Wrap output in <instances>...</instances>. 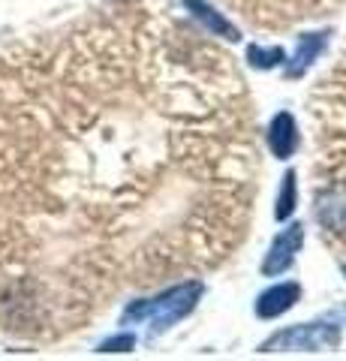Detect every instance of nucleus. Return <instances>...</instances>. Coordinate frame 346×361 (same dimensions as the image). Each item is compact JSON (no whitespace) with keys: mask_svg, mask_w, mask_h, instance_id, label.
<instances>
[{"mask_svg":"<svg viewBox=\"0 0 346 361\" xmlns=\"http://www.w3.org/2000/svg\"><path fill=\"white\" fill-rule=\"evenodd\" d=\"M202 292H205L202 283H184V286L166 289V292H160L157 298L130 304V307L124 310V322L151 319L154 331H166L169 325H175L178 319H184V316L196 307L199 298H202Z\"/></svg>","mask_w":346,"mask_h":361,"instance_id":"obj_1","label":"nucleus"},{"mask_svg":"<svg viewBox=\"0 0 346 361\" xmlns=\"http://www.w3.org/2000/svg\"><path fill=\"white\" fill-rule=\"evenodd\" d=\"M184 6H187L199 21H202V25H205L211 33H217V37H223V39H232V42L238 39V27L229 25V21L223 18L211 4H205V0H184Z\"/></svg>","mask_w":346,"mask_h":361,"instance_id":"obj_8","label":"nucleus"},{"mask_svg":"<svg viewBox=\"0 0 346 361\" xmlns=\"http://www.w3.org/2000/svg\"><path fill=\"white\" fill-rule=\"evenodd\" d=\"M343 271H346V268H343Z\"/></svg>","mask_w":346,"mask_h":361,"instance_id":"obj_12","label":"nucleus"},{"mask_svg":"<svg viewBox=\"0 0 346 361\" xmlns=\"http://www.w3.org/2000/svg\"><path fill=\"white\" fill-rule=\"evenodd\" d=\"M301 244H304V226H301V223H292L289 229H283V232L274 238L271 250H268L265 262H262V274H265V277L283 274V271L295 262V256H298V250H301Z\"/></svg>","mask_w":346,"mask_h":361,"instance_id":"obj_3","label":"nucleus"},{"mask_svg":"<svg viewBox=\"0 0 346 361\" xmlns=\"http://www.w3.org/2000/svg\"><path fill=\"white\" fill-rule=\"evenodd\" d=\"M316 220L331 232H346V187H334L316 199Z\"/></svg>","mask_w":346,"mask_h":361,"instance_id":"obj_6","label":"nucleus"},{"mask_svg":"<svg viewBox=\"0 0 346 361\" xmlns=\"http://www.w3.org/2000/svg\"><path fill=\"white\" fill-rule=\"evenodd\" d=\"M268 148L277 160H286V157H292L295 148H298V127H295V118L289 115V111H280V115H274L271 127H268Z\"/></svg>","mask_w":346,"mask_h":361,"instance_id":"obj_5","label":"nucleus"},{"mask_svg":"<svg viewBox=\"0 0 346 361\" xmlns=\"http://www.w3.org/2000/svg\"><path fill=\"white\" fill-rule=\"evenodd\" d=\"M326 42H328V33H307V37H301L292 61H289V66H286V75L289 78L304 75L310 70V63L319 58V51L326 49Z\"/></svg>","mask_w":346,"mask_h":361,"instance_id":"obj_7","label":"nucleus"},{"mask_svg":"<svg viewBox=\"0 0 346 361\" xmlns=\"http://www.w3.org/2000/svg\"><path fill=\"white\" fill-rule=\"evenodd\" d=\"M132 346H136V337L132 334H115L106 343H99V353H130Z\"/></svg>","mask_w":346,"mask_h":361,"instance_id":"obj_11","label":"nucleus"},{"mask_svg":"<svg viewBox=\"0 0 346 361\" xmlns=\"http://www.w3.org/2000/svg\"><path fill=\"white\" fill-rule=\"evenodd\" d=\"M247 61L256 66V70H274L286 61V51L280 45H271V49H262V45H250L247 49Z\"/></svg>","mask_w":346,"mask_h":361,"instance_id":"obj_9","label":"nucleus"},{"mask_svg":"<svg viewBox=\"0 0 346 361\" xmlns=\"http://www.w3.org/2000/svg\"><path fill=\"white\" fill-rule=\"evenodd\" d=\"M295 172H286L283 175V184H280V193H277V208H274V217L277 220H289L295 211Z\"/></svg>","mask_w":346,"mask_h":361,"instance_id":"obj_10","label":"nucleus"},{"mask_svg":"<svg viewBox=\"0 0 346 361\" xmlns=\"http://www.w3.org/2000/svg\"><path fill=\"white\" fill-rule=\"evenodd\" d=\"M340 343V329L331 322H310L295 325L280 334L268 337L262 343V353H322Z\"/></svg>","mask_w":346,"mask_h":361,"instance_id":"obj_2","label":"nucleus"},{"mask_svg":"<svg viewBox=\"0 0 346 361\" xmlns=\"http://www.w3.org/2000/svg\"><path fill=\"white\" fill-rule=\"evenodd\" d=\"M301 298V286L298 283H277L271 289H265L259 298H256V316L262 319H274L286 310H292Z\"/></svg>","mask_w":346,"mask_h":361,"instance_id":"obj_4","label":"nucleus"}]
</instances>
